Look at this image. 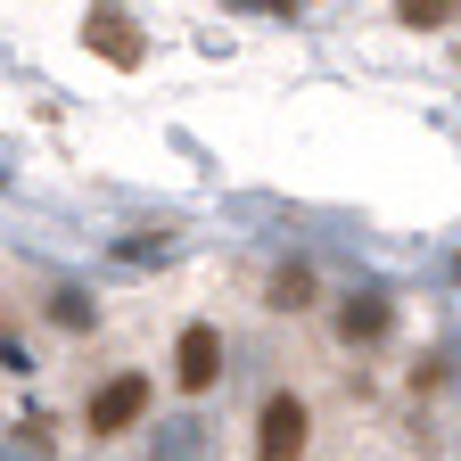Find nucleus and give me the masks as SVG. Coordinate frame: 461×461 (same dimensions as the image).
I'll return each mask as SVG.
<instances>
[{
	"mask_svg": "<svg viewBox=\"0 0 461 461\" xmlns=\"http://www.w3.org/2000/svg\"><path fill=\"white\" fill-rule=\"evenodd\" d=\"M50 321H58V330H91V321H99V305L83 297V288H58V297H50Z\"/></svg>",
	"mask_w": 461,
	"mask_h": 461,
	"instance_id": "6e6552de",
	"label": "nucleus"
},
{
	"mask_svg": "<svg viewBox=\"0 0 461 461\" xmlns=\"http://www.w3.org/2000/svg\"><path fill=\"white\" fill-rule=\"evenodd\" d=\"M272 305H280V313L313 305V272H305V264H280V272H272Z\"/></svg>",
	"mask_w": 461,
	"mask_h": 461,
	"instance_id": "0eeeda50",
	"label": "nucleus"
},
{
	"mask_svg": "<svg viewBox=\"0 0 461 461\" xmlns=\"http://www.w3.org/2000/svg\"><path fill=\"white\" fill-rule=\"evenodd\" d=\"M149 461H206V420H198V412H173V420H157Z\"/></svg>",
	"mask_w": 461,
	"mask_h": 461,
	"instance_id": "423d86ee",
	"label": "nucleus"
},
{
	"mask_svg": "<svg viewBox=\"0 0 461 461\" xmlns=\"http://www.w3.org/2000/svg\"><path fill=\"white\" fill-rule=\"evenodd\" d=\"M453 9H461V0H395V17H403V25H420V33L453 25Z\"/></svg>",
	"mask_w": 461,
	"mask_h": 461,
	"instance_id": "1a4fd4ad",
	"label": "nucleus"
},
{
	"mask_svg": "<svg viewBox=\"0 0 461 461\" xmlns=\"http://www.w3.org/2000/svg\"><path fill=\"white\" fill-rule=\"evenodd\" d=\"M305 445H313V412H305V395H264L256 461H305Z\"/></svg>",
	"mask_w": 461,
	"mask_h": 461,
	"instance_id": "f03ea898",
	"label": "nucleus"
},
{
	"mask_svg": "<svg viewBox=\"0 0 461 461\" xmlns=\"http://www.w3.org/2000/svg\"><path fill=\"white\" fill-rule=\"evenodd\" d=\"M0 461H33V453H0Z\"/></svg>",
	"mask_w": 461,
	"mask_h": 461,
	"instance_id": "9b49d317",
	"label": "nucleus"
},
{
	"mask_svg": "<svg viewBox=\"0 0 461 461\" xmlns=\"http://www.w3.org/2000/svg\"><path fill=\"white\" fill-rule=\"evenodd\" d=\"M173 379H182L190 395H206V387L222 379V330H206V321H190L182 338H173Z\"/></svg>",
	"mask_w": 461,
	"mask_h": 461,
	"instance_id": "7ed1b4c3",
	"label": "nucleus"
},
{
	"mask_svg": "<svg viewBox=\"0 0 461 461\" xmlns=\"http://www.w3.org/2000/svg\"><path fill=\"white\" fill-rule=\"evenodd\" d=\"M240 9H272V17H297V0H240Z\"/></svg>",
	"mask_w": 461,
	"mask_h": 461,
	"instance_id": "9d476101",
	"label": "nucleus"
},
{
	"mask_svg": "<svg viewBox=\"0 0 461 461\" xmlns=\"http://www.w3.org/2000/svg\"><path fill=\"white\" fill-rule=\"evenodd\" d=\"M83 41L99 58H115V67H140V41H132V17L115 9V0H91V17H83Z\"/></svg>",
	"mask_w": 461,
	"mask_h": 461,
	"instance_id": "39448f33",
	"label": "nucleus"
},
{
	"mask_svg": "<svg viewBox=\"0 0 461 461\" xmlns=\"http://www.w3.org/2000/svg\"><path fill=\"white\" fill-rule=\"evenodd\" d=\"M387 330H395L387 288H355V297H338V338H346V346H379Z\"/></svg>",
	"mask_w": 461,
	"mask_h": 461,
	"instance_id": "20e7f679",
	"label": "nucleus"
},
{
	"mask_svg": "<svg viewBox=\"0 0 461 461\" xmlns=\"http://www.w3.org/2000/svg\"><path fill=\"white\" fill-rule=\"evenodd\" d=\"M149 420V379L140 371H115L107 387H91V403H83V429L91 437H124V429H140Z\"/></svg>",
	"mask_w": 461,
	"mask_h": 461,
	"instance_id": "f257e3e1",
	"label": "nucleus"
}]
</instances>
